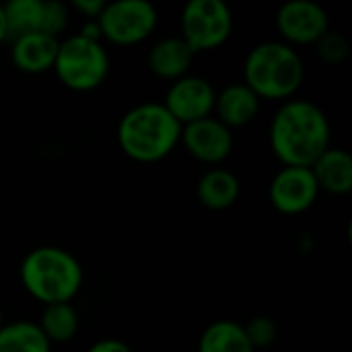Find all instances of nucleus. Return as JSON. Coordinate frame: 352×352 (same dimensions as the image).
Instances as JSON below:
<instances>
[{
	"label": "nucleus",
	"instance_id": "obj_22",
	"mask_svg": "<svg viewBox=\"0 0 352 352\" xmlns=\"http://www.w3.org/2000/svg\"><path fill=\"white\" fill-rule=\"evenodd\" d=\"M245 336L252 344L254 351H262V349H268L276 342V336H278V328H276V322L268 316H258L254 320H250L245 326Z\"/></svg>",
	"mask_w": 352,
	"mask_h": 352
},
{
	"label": "nucleus",
	"instance_id": "obj_9",
	"mask_svg": "<svg viewBox=\"0 0 352 352\" xmlns=\"http://www.w3.org/2000/svg\"><path fill=\"white\" fill-rule=\"evenodd\" d=\"M214 97L217 91L206 78L196 74H186L169 85L165 99L161 103L182 126H188L192 122L212 116Z\"/></svg>",
	"mask_w": 352,
	"mask_h": 352
},
{
	"label": "nucleus",
	"instance_id": "obj_27",
	"mask_svg": "<svg viewBox=\"0 0 352 352\" xmlns=\"http://www.w3.org/2000/svg\"><path fill=\"white\" fill-rule=\"evenodd\" d=\"M6 41V21H4V8L0 4V43Z\"/></svg>",
	"mask_w": 352,
	"mask_h": 352
},
{
	"label": "nucleus",
	"instance_id": "obj_2",
	"mask_svg": "<svg viewBox=\"0 0 352 352\" xmlns=\"http://www.w3.org/2000/svg\"><path fill=\"white\" fill-rule=\"evenodd\" d=\"M182 124L163 103L146 101L128 109L118 124L120 148L138 163H157L182 140Z\"/></svg>",
	"mask_w": 352,
	"mask_h": 352
},
{
	"label": "nucleus",
	"instance_id": "obj_25",
	"mask_svg": "<svg viewBox=\"0 0 352 352\" xmlns=\"http://www.w3.org/2000/svg\"><path fill=\"white\" fill-rule=\"evenodd\" d=\"M87 352H134L126 342L118 340V338H105L95 342L93 346H89Z\"/></svg>",
	"mask_w": 352,
	"mask_h": 352
},
{
	"label": "nucleus",
	"instance_id": "obj_15",
	"mask_svg": "<svg viewBox=\"0 0 352 352\" xmlns=\"http://www.w3.org/2000/svg\"><path fill=\"white\" fill-rule=\"evenodd\" d=\"M241 194L239 177L225 167H210L196 184V198L208 210L231 208Z\"/></svg>",
	"mask_w": 352,
	"mask_h": 352
},
{
	"label": "nucleus",
	"instance_id": "obj_21",
	"mask_svg": "<svg viewBox=\"0 0 352 352\" xmlns=\"http://www.w3.org/2000/svg\"><path fill=\"white\" fill-rule=\"evenodd\" d=\"M316 52H318V56H320L326 64L336 66V64H342V62L349 58V54H351V43H349V39H346L342 33L330 29V31L316 43Z\"/></svg>",
	"mask_w": 352,
	"mask_h": 352
},
{
	"label": "nucleus",
	"instance_id": "obj_12",
	"mask_svg": "<svg viewBox=\"0 0 352 352\" xmlns=\"http://www.w3.org/2000/svg\"><path fill=\"white\" fill-rule=\"evenodd\" d=\"M260 111V97L241 80L229 82L214 97V118L229 130L248 126Z\"/></svg>",
	"mask_w": 352,
	"mask_h": 352
},
{
	"label": "nucleus",
	"instance_id": "obj_14",
	"mask_svg": "<svg viewBox=\"0 0 352 352\" xmlns=\"http://www.w3.org/2000/svg\"><path fill=\"white\" fill-rule=\"evenodd\" d=\"M194 56H196L194 50L179 35H173V37H163L155 41V45L148 50L146 64L155 76L173 82L190 74Z\"/></svg>",
	"mask_w": 352,
	"mask_h": 352
},
{
	"label": "nucleus",
	"instance_id": "obj_3",
	"mask_svg": "<svg viewBox=\"0 0 352 352\" xmlns=\"http://www.w3.org/2000/svg\"><path fill=\"white\" fill-rule=\"evenodd\" d=\"M82 266L64 248L41 245L31 250L21 262V283L25 291L43 305L72 303L82 287Z\"/></svg>",
	"mask_w": 352,
	"mask_h": 352
},
{
	"label": "nucleus",
	"instance_id": "obj_13",
	"mask_svg": "<svg viewBox=\"0 0 352 352\" xmlns=\"http://www.w3.org/2000/svg\"><path fill=\"white\" fill-rule=\"evenodd\" d=\"M60 39L41 31L23 35L10 41V60L16 70L27 74H41L54 68Z\"/></svg>",
	"mask_w": 352,
	"mask_h": 352
},
{
	"label": "nucleus",
	"instance_id": "obj_20",
	"mask_svg": "<svg viewBox=\"0 0 352 352\" xmlns=\"http://www.w3.org/2000/svg\"><path fill=\"white\" fill-rule=\"evenodd\" d=\"M78 314L72 303H54L43 305V314L37 326L50 340V344H54L72 340L78 332Z\"/></svg>",
	"mask_w": 352,
	"mask_h": 352
},
{
	"label": "nucleus",
	"instance_id": "obj_6",
	"mask_svg": "<svg viewBox=\"0 0 352 352\" xmlns=\"http://www.w3.org/2000/svg\"><path fill=\"white\" fill-rule=\"evenodd\" d=\"M179 37L198 52L223 45L233 31V12L225 0H190L179 16Z\"/></svg>",
	"mask_w": 352,
	"mask_h": 352
},
{
	"label": "nucleus",
	"instance_id": "obj_5",
	"mask_svg": "<svg viewBox=\"0 0 352 352\" xmlns=\"http://www.w3.org/2000/svg\"><path fill=\"white\" fill-rule=\"evenodd\" d=\"M54 70L66 89L78 93L93 91L101 87L109 74V54L101 41L74 33L60 41Z\"/></svg>",
	"mask_w": 352,
	"mask_h": 352
},
{
	"label": "nucleus",
	"instance_id": "obj_18",
	"mask_svg": "<svg viewBox=\"0 0 352 352\" xmlns=\"http://www.w3.org/2000/svg\"><path fill=\"white\" fill-rule=\"evenodd\" d=\"M0 352H52L35 322H10L0 328Z\"/></svg>",
	"mask_w": 352,
	"mask_h": 352
},
{
	"label": "nucleus",
	"instance_id": "obj_8",
	"mask_svg": "<svg viewBox=\"0 0 352 352\" xmlns=\"http://www.w3.org/2000/svg\"><path fill=\"white\" fill-rule=\"evenodd\" d=\"M276 29L289 45H316L330 31V16L314 0H289L276 12Z\"/></svg>",
	"mask_w": 352,
	"mask_h": 352
},
{
	"label": "nucleus",
	"instance_id": "obj_24",
	"mask_svg": "<svg viewBox=\"0 0 352 352\" xmlns=\"http://www.w3.org/2000/svg\"><path fill=\"white\" fill-rule=\"evenodd\" d=\"M105 4H107L105 0H72V8L82 16H87L89 21H97Z\"/></svg>",
	"mask_w": 352,
	"mask_h": 352
},
{
	"label": "nucleus",
	"instance_id": "obj_23",
	"mask_svg": "<svg viewBox=\"0 0 352 352\" xmlns=\"http://www.w3.org/2000/svg\"><path fill=\"white\" fill-rule=\"evenodd\" d=\"M68 6L60 0H43V12H41V27L39 31L50 35V37H56L68 27Z\"/></svg>",
	"mask_w": 352,
	"mask_h": 352
},
{
	"label": "nucleus",
	"instance_id": "obj_11",
	"mask_svg": "<svg viewBox=\"0 0 352 352\" xmlns=\"http://www.w3.org/2000/svg\"><path fill=\"white\" fill-rule=\"evenodd\" d=\"M186 151L204 165H221L233 153V130L221 124L214 116L192 122L182 128V140Z\"/></svg>",
	"mask_w": 352,
	"mask_h": 352
},
{
	"label": "nucleus",
	"instance_id": "obj_28",
	"mask_svg": "<svg viewBox=\"0 0 352 352\" xmlns=\"http://www.w3.org/2000/svg\"><path fill=\"white\" fill-rule=\"evenodd\" d=\"M4 326V318H2V309H0V328Z\"/></svg>",
	"mask_w": 352,
	"mask_h": 352
},
{
	"label": "nucleus",
	"instance_id": "obj_19",
	"mask_svg": "<svg viewBox=\"0 0 352 352\" xmlns=\"http://www.w3.org/2000/svg\"><path fill=\"white\" fill-rule=\"evenodd\" d=\"M2 8H4L8 41L39 31L43 0H8L6 4H2Z\"/></svg>",
	"mask_w": 352,
	"mask_h": 352
},
{
	"label": "nucleus",
	"instance_id": "obj_16",
	"mask_svg": "<svg viewBox=\"0 0 352 352\" xmlns=\"http://www.w3.org/2000/svg\"><path fill=\"white\" fill-rule=\"evenodd\" d=\"M309 169L318 182L320 192L324 190L342 196L352 190V157L344 148H326Z\"/></svg>",
	"mask_w": 352,
	"mask_h": 352
},
{
	"label": "nucleus",
	"instance_id": "obj_7",
	"mask_svg": "<svg viewBox=\"0 0 352 352\" xmlns=\"http://www.w3.org/2000/svg\"><path fill=\"white\" fill-rule=\"evenodd\" d=\"M101 39L116 45H134L153 35L159 12L148 0H113L107 2L97 19Z\"/></svg>",
	"mask_w": 352,
	"mask_h": 352
},
{
	"label": "nucleus",
	"instance_id": "obj_26",
	"mask_svg": "<svg viewBox=\"0 0 352 352\" xmlns=\"http://www.w3.org/2000/svg\"><path fill=\"white\" fill-rule=\"evenodd\" d=\"M78 35H82V37H87V39H93V41H101L99 23H97V21H87V23L82 25V29H80Z\"/></svg>",
	"mask_w": 352,
	"mask_h": 352
},
{
	"label": "nucleus",
	"instance_id": "obj_1",
	"mask_svg": "<svg viewBox=\"0 0 352 352\" xmlns=\"http://www.w3.org/2000/svg\"><path fill=\"white\" fill-rule=\"evenodd\" d=\"M332 128L326 111L309 99L285 101L270 122V146L289 167H311L330 148Z\"/></svg>",
	"mask_w": 352,
	"mask_h": 352
},
{
	"label": "nucleus",
	"instance_id": "obj_17",
	"mask_svg": "<svg viewBox=\"0 0 352 352\" xmlns=\"http://www.w3.org/2000/svg\"><path fill=\"white\" fill-rule=\"evenodd\" d=\"M198 352H256L245 330L233 320H219L206 326L198 340Z\"/></svg>",
	"mask_w": 352,
	"mask_h": 352
},
{
	"label": "nucleus",
	"instance_id": "obj_10",
	"mask_svg": "<svg viewBox=\"0 0 352 352\" xmlns=\"http://www.w3.org/2000/svg\"><path fill=\"white\" fill-rule=\"evenodd\" d=\"M268 196L278 212L303 214L316 204L320 188L309 167L283 165V169H278L270 182Z\"/></svg>",
	"mask_w": 352,
	"mask_h": 352
},
{
	"label": "nucleus",
	"instance_id": "obj_4",
	"mask_svg": "<svg viewBox=\"0 0 352 352\" xmlns=\"http://www.w3.org/2000/svg\"><path fill=\"white\" fill-rule=\"evenodd\" d=\"M305 78L301 54L285 41L254 45L243 62V82L262 99L289 101Z\"/></svg>",
	"mask_w": 352,
	"mask_h": 352
}]
</instances>
